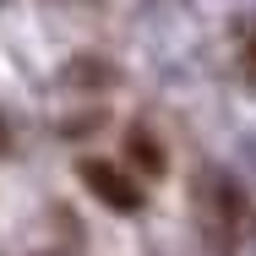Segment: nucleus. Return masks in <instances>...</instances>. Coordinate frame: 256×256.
Instances as JSON below:
<instances>
[{
	"label": "nucleus",
	"mask_w": 256,
	"mask_h": 256,
	"mask_svg": "<svg viewBox=\"0 0 256 256\" xmlns=\"http://www.w3.org/2000/svg\"><path fill=\"white\" fill-rule=\"evenodd\" d=\"M76 174H82V186H88L104 207H114V212H142V202H148V196H142V186H136L126 169L104 164V158H88Z\"/></svg>",
	"instance_id": "nucleus-1"
},
{
	"label": "nucleus",
	"mask_w": 256,
	"mask_h": 256,
	"mask_svg": "<svg viewBox=\"0 0 256 256\" xmlns=\"http://www.w3.org/2000/svg\"><path fill=\"white\" fill-rule=\"evenodd\" d=\"M126 158L142 169V174H164L169 169V158H164V148H158L148 131H126Z\"/></svg>",
	"instance_id": "nucleus-2"
},
{
	"label": "nucleus",
	"mask_w": 256,
	"mask_h": 256,
	"mask_svg": "<svg viewBox=\"0 0 256 256\" xmlns=\"http://www.w3.org/2000/svg\"><path fill=\"white\" fill-rule=\"evenodd\" d=\"M251 66H256V38H251Z\"/></svg>",
	"instance_id": "nucleus-3"
}]
</instances>
